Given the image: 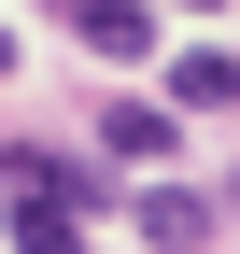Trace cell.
Returning a JSON list of instances; mask_svg holds the SVG:
<instances>
[{
	"instance_id": "1",
	"label": "cell",
	"mask_w": 240,
	"mask_h": 254,
	"mask_svg": "<svg viewBox=\"0 0 240 254\" xmlns=\"http://www.w3.org/2000/svg\"><path fill=\"white\" fill-rule=\"evenodd\" d=\"M141 240L156 254H198L212 240V198H198V184H156V198H141Z\"/></svg>"
},
{
	"instance_id": "2",
	"label": "cell",
	"mask_w": 240,
	"mask_h": 254,
	"mask_svg": "<svg viewBox=\"0 0 240 254\" xmlns=\"http://www.w3.org/2000/svg\"><path fill=\"white\" fill-rule=\"evenodd\" d=\"M170 99H184V113H240V57H212V43L170 57Z\"/></svg>"
},
{
	"instance_id": "3",
	"label": "cell",
	"mask_w": 240,
	"mask_h": 254,
	"mask_svg": "<svg viewBox=\"0 0 240 254\" xmlns=\"http://www.w3.org/2000/svg\"><path fill=\"white\" fill-rule=\"evenodd\" d=\"M71 28H85L99 57H141V43H156V28H141V0H71Z\"/></svg>"
},
{
	"instance_id": "4",
	"label": "cell",
	"mask_w": 240,
	"mask_h": 254,
	"mask_svg": "<svg viewBox=\"0 0 240 254\" xmlns=\"http://www.w3.org/2000/svg\"><path fill=\"white\" fill-rule=\"evenodd\" d=\"M14 254H85V226H71V198H14Z\"/></svg>"
},
{
	"instance_id": "5",
	"label": "cell",
	"mask_w": 240,
	"mask_h": 254,
	"mask_svg": "<svg viewBox=\"0 0 240 254\" xmlns=\"http://www.w3.org/2000/svg\"><path fill=\"white\" fill-rule=\"evenodd\" d=\"M0 184H14V198H85V170H71V155H43V141L0 155Z\"/></svg>"
},
{
	"instance_id": "6",
	"label": "cell",
	"mask_w": 240,
	"mask_h": 254,
	"mask_svg": "<svg viewBox=\"0 0 240 254\" xmlns=\"http://www.w3.org/2000/svg\"><path fill=\"white\" fill-rule=\"evenodd\" d=\"M99 141H113V155H170V113H156V99H113Z\"/></svg>"
},
{
	"instance_id": "7",
	"label": "cell",
	"mask_w": 240,
	"mask_h": 254,
	"mask_svg": "<svg viewBox=\"0 0 240 254\" xmlns=\"http://www.w3.org/2000/svg\"><path fill=\"white\" fill-rule=\"evenodd\" d=\"M0 71H14V43H0Z\"/></svg>"
}]
</instances>
